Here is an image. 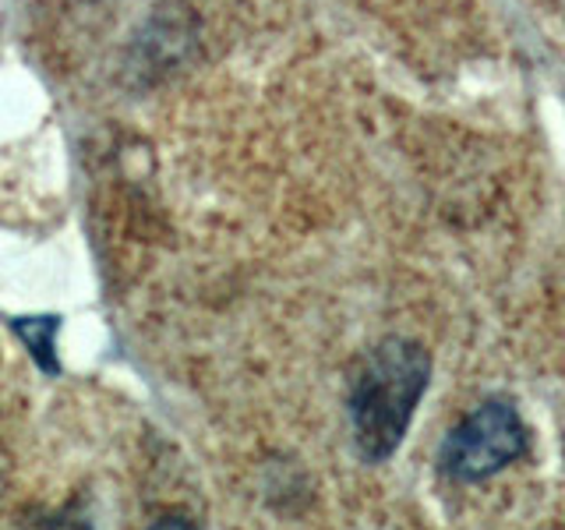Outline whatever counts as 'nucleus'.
Masks as SVG:
<instances>
[{
  "label": "nucleus",
  "mask_w": 565,
  "mask_h": 530,
  "mask_svg": "<svg viewBox=\"0 0 565 530\" xmlns=\"http://www.w3.org/2000/svg\"><path fill=\"white\" fill-rule=\"evenodd\" d=\"M530 449V428L512 400H484L459 417L441 438L438 467L449 481L477 485L502 474Z\"/></svg>",
  "instance_id": "f03ea898"
},
{
  "label": "nucleus",
  "mask_w": 565,
  "mask_h": 530,
  "mask_svg": "<svg viewBox=\"0 0 565 530\" xmlns=\"http://www.w3.org/2000/svg\"><path fill=\"white\" fill-rule=\"evenodd\" d=\"M431 379L428 350L403 336L371 347L350 382V432L367 464L388 459L411 428L417 403Z\"/></svg>",
  "instance_id": "f257e3e1"
},
{
  "label": "nucleus",
  "mask_w": 565,
  "mask_h": 530,
  "mask_svg": "<svg viewBox=\"0 0 565 530\" xmlns=\"http://www.w3.org/2000/svg\"><path fill=\"white\" fill-rule=\"evenodd\" d=\"M149 530H199L188 517H163V520H156Z\"/></svg>",
  "instance_id": "7ed1b4c3"
}]
</instances>
